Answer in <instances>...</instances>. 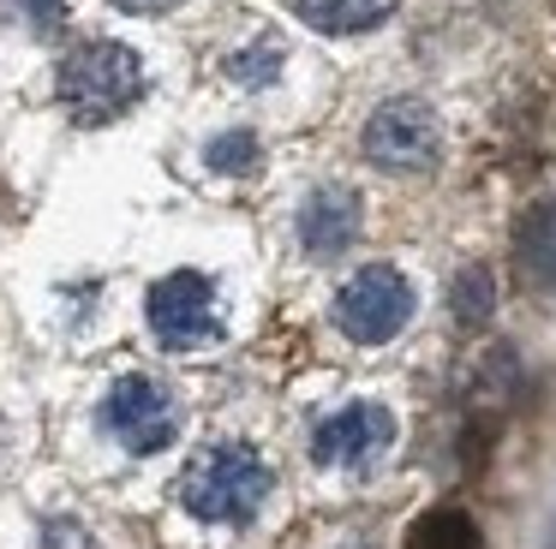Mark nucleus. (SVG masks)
Returning <instances> with one entry per match:
<instances>
[{
	"label": "nucleus",
	"instance_id": "4",
	"mask_svg": "<svg viewBox=\"0 0 556 549\" xmlns=\"http://www.w3.org/2000/svg\"><path fill=\"white\" fill-rule=\"evenodd\" d=\"M407 317H413V286H407V274L389 269V263L359 269L336 293V322H341V334L359 341V346L395 341V334L407 329Z\"/></svg>",
	"mask_w": 556,
	"mask_h": 549
},
{
	"label": "nucleus",
	"instance_id": "11",
	"mask_svg": "<svg viewBox=\"0 0 556 549\" xmlns=\"http://www.w3.org/2000/svg\"><path fill=\"white\" fill-rule=\"evenodd\" d=\"M401 549H484V537L467 508H431L407 525V544Z\"/></svg>",
	"mask_w": 556,
	"mask_h": 549
},
{
	"label": "nucleus",
	"instance_id": "1",
	"mask_svg": "<svg viewBox=\"0 0 556 549\" xmlns=\"http://www.w3.org/2000/svg\"><path fill=\"white\" fill-rule=\"evenodd\" d=\"M269 465L257 448L245 442H210L186 460L180 472V508L192 520H210V525H245L269 496Z\"/></svg>",
	"mask_w": 556,
	"mask_h": 549
},
{
	"label": "nucleus",
	"instance_id": "10",
	"mask_svg": "<svg viewBox=\"0 0 556 549\" xmlns=\"http://www.w3.org/2000/svg\"><path fill=\"white\" fill-rule=\"evenodd\" d=\"M389 12H395V0H300V18L324 36H359L383 24Z\"/></svg>",
	"mask_w": 556,
	"mask_h": 549
},
{
	"label": "nucleus",
	"instance_id": "12",
	"mask_svg": "<svg viewBox=\"0 0 556 549\" xmlns=\"http://www.w3.org/2000/svg\"><path fill=\"white\" fill-rule=\"evenodd\" d=\"M448 310H455L460 329H484L496 310V274L491 263H467V269L448 281Z\"/></svg>",
	"mask_w": 556,
	"mask_h": 549
},
{
	"label": "nucleus",
	"instance_id": "16",
	"mask_svg": "<svg viewBox=\"0 0 556 549\" xmlns=\"http://www.w3.org/2000/svg\"><path fill=\"white\" fill-rule=\"evenodd\" d=\"M121 12H168V7H180V0H114Z\"/></svg>",
	"mask_w": 556,
	"mask_h": 549
},
{
	"label": "nucleus",
	"instance_id": "9",
	"mask_svg": "<svg viewBox=\"0 0 556 549\" xmlns=\"http://www.w3.org/2000/svg\"><path fill=\"white\" fill-rule=\"evenodd\" d=\"M508 263H515V281L527 286V293H556V197L532 203L515 221V251H508Z\"/></svg>",
	"mask_w": 556,
	"mask_h": 549
},
{
	"label": "nucleus",
	"instance_id": "13",
	"mask_svg": "<svg viewBox=\"0 0 556 549\" xmlns=\"http://www.w3.org/2000/svg\"><path fill=\"white\" fill-rule=\"evenodd\" d=\"M281 72V42L276 36H257L252 48H240V54L228 60V78L233 84H269Z\"/></svg>",
	"mask_w": 556,
	"mask_h": 549
},
{
	"label": "nucleus",
	"instance_id": "3",
	"mask_svg": "<svg viewBox=\"0 0 556 549\" xmlns=\"http://www.w3.org/2000/svg\"><path fill=\"white\" fill-rule=\"evenodd\" d=\"M365 162H377L383 174H431L437 155H443V126L425 102L395 95L365 119Z\"/></svg>",
	"mask_w": 556,
	"mask_h": 549
},
{
	"label": "nucleus",
	"instance_id": "5",
	"mask_svg": "<svg viewBox=\"0 0 556 549\" xmlns=\"http://www.w3.org/2000/svg\"><path fill=\"white\" fill-rule=\"evenodd\" d=\"M150 329H156L162 346L174 353H192V346H210L222 334V310H216V286L198 269H174L150 286Z\"/></svg>",
	"mask_w": 556,
	"mask_h": 549
},
{
	"label": "nucleus",
	"instance_id": "2",
	"mask_svg": "<svg viewBox=\"0 0 556 549\" xmlns=\"http://www.w3.org/2000/svg\"><path fill=\"white\" fill-rule=\"evenodd\" d=\"M61 107L78 119V126H109L126 107L144 95V60L126 42H78L73 54L61 60Z\"/></svg>",
	"mask_w": 556,
	"mask_h": 549
},
{
	"label": "nucleus",
	"instance_id": "6",
	"mask_svg": "<svg viewBox=\"0 0 556 549\" xmlns=\"http://www.w3.org/2000/svg\"><path fill=\"white\" fill-rule=\"evenodd\" d=\"M102 424H109V436L121 442V448L156 454V448H168L174 430H180V400L150 376H121L109 388V400H102Z\"/></svg>",
	"mask_w": 556,
	"mask_h": 549
},
{
	"label": "nucleus",
	"instance_id": "7",
	"mask_svg": "<svg viewBox=\"0 0 556 549\" xmlns=\"http://www.w3.org/2000/svg\"><path fill=\"white\" fill-rule=\"evenodd\" d=\"M389 442H395V418H389V406L353 400V406L329 412L324 424L312 430V460L317 465H341V472H365V465H377L389 454Z\"/></svg>",
	"mask_w": 556,
	"mask_h": 549
},
{
	"label": "nucleus",
	"instance_id": "15",
	"mask_svg": "<svg viewBox=\"0 0 556 549\" xmlns=\"http://www.w3.org/2000/svg\"><path fill=\"white\" fill-rule=\"evenodd\" d=\"M25 12H30V24H37V30H54V24H61V0H25Z\"/></svg>",
	"mask_w": 556,
	"mask_h": 549
},
{
	"label": "nucleus",
	"instance_id": "14",
	"mask_svg": "<svg viewBox=\"0 0 556 549\" xmlns=\"http://www.w3.org/2000/svg\"><path fill=\"white\" fill-rule=\"evenodd\" d=\"M210 167L216 174H245V167H257V138L252 131H228V138L210 143Z\"/></svg>",
	"mask_w": 556,
	"mask_h": 549
},
{
	"label": "nucleus",
	"instance_id": "8",
	"mask_svg": "<svg viewBox=\"0 0 556 549\" xmlns=\"http://www.w3.org/2000/svg\"><path fill=\"white\" fill-rule=\"evenodd\" d=\"M359 239V197L348 186H324L305 197L300 209V245L312 257H341V251Z\"/></svg>",
	"mask_w": 556,
	"mask_h": 549
}]
</instances>
